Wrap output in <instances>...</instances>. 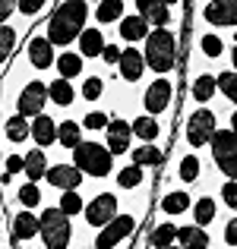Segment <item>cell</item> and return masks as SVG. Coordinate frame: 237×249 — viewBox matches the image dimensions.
Returning a JSON list of instances; mask_svg holds the SVG:
<instances>
[{"mask_svg":"<svg viewBox=\"0 0 237 249\" xmlns=\"http://www.w3.org/2000/svg\"><path fill=\"white\" fill-rule=\"evenodd\" d=\"M73 167L82 177H108L114 170V158L101 142H79L73 148Z\"/></svg>","mask_w":237,"mask_h":249,"instance_id":"cell-2","label":"cell"},{"mask_svg":"<svg viewBox=\"0 0 237 249\" xmlns=\"http://www.w3.org/2000/svg\"><path fill=\"white\" fill-rule=\"evenodd\" d=\"M146 51L142 54V63L152 67V73H171L177 63V38L171 29H149V35L142 38Z\"/></svg>","mask_w":237,"mask_h":249,"instance_id":"cell-1","label":"cell"},{"mask_svg":"<svg viewBox=\"0 0 237 249\" xmlns=\"http://www.w3.org/2000/svg\"><path fill=\"white\" fill-rule=\"evenodd\" d=\"M174 240H177V224H155V231L149 233V246L152 249H168V246H174Z\"/></svg>","mask_w":237,"mask_h":249,"instance_id":"cell-28","label":"cell"},{"mask_svg":"<svg viewBox=\"0 0 237 249\" xmlns=\"http://www.w3.org/2000/svg\"><path fill=\"white\" fill-rule=\"evenodd\" d=\"M48 98L57 104V107H70V104L76 101V89H73V82H67V79H54L48 85Z\"/></svg>","mask_w":237,"mask_h":249,"instance_id":"cell-25","label":"cell"},{"mask_svg":"<svg viewBox=\"0 0 237 249\" xmlns=\"http://www.w3.org/2000/svg\"><path fill=\"white\" fill-rule=\"evenodd\" d=\"M221 202H225L228 208L237 205V186H234V180H225V186H221Z\"/></svg>","mask_w":237,"mask_h":249,"instance_id":"cell-44","label":"cell"},{"mask_svg":"<svg viewBox=\"0 0 237 249\" xmlns=\"http://www.w3.org/2000/svg\"><path fill=\"white\" fill-rule=\"evenodd\" d=\"M38 237H41L44 249H67L73 240V224L57 208H44L38 218Z\"/></svg>","mask_w":237,"mask_h":249,"instance_id":"cell-3","label":"cell"},{"mask_svg":"<svg viewBox=\"0 0 237 249\" xmlns=\"http://www.w3.org/2000/svg\"><path fill=\"white\" fill-rule=\"evenodd\" d=\"M193 98L199 104L212 101V98H215V76H209V73L196 76V79H193Z\"/></svg>","mask_w":237,"mask_h":249,"instance_id":"cell-31","label":"cell"},{"mask_svg":"<svg viewBox=\"0 0 237 249\" xmlns=\"http://www.w3.org/2000/svg\"><path fill=\"white\" fill-rule=\"evenodd\" d=\"M13 48H16V29L13 25H0V63H6Z\"/></svg>","mask_w":237,"mask_h":249,"instance_id":"cell-38","label":"cell"},{"mask_svg":"<svg viewBox=\"0 0 237 249\" xmlns=\"http://www.w3.org/2000/svg\"><path fill=\"white\" fill-rule=\"evenodd\" d=\"M171 95H174V85H171V79H164V76L149 85L146 95H142V104H146L149 117H155V114H161V110H168V107H171Z\"/></svg>","mask_w":237,"mask_h":249,"instance_id":"cell-9","label":"cell"},{"mask_svg":"<svg viewBox=\"0 0 237 249\" xmlns=\"http://www.w3.org/2000/svg\"><path fill=\"white\" fill-rule=\"evenodd\" d=\"M44 180H48L51 186L63 189V193H73V189H79V183H82V174H79L73 164H54V167H48Z\"/></svg>","mask_w":237,"mask_h":249,"instance_id":"cell-12","label":"cell"},{"mask_svg":"<svg viewBox=\"0 0 237 249\" xmlns=\"http://www.w3.org/2000/svg\"><path fill=\"white\" fill-rule=\"evenodd\" d=\"M79 57H101V51H104V35H101V29H82L79 32Z\"/></svg>","mask_w":237,"mask_h":249,"instance_id":"cell-20","label":"cell"},{"mask_svg":"<svg viewBox=\"0 0 237 249\" xmlns=\"http://www.w3.org/2000/svg\"><path fill=\"white\" fill-rule=\"evenodd\" d=\"M215 91H221L228 101H237V73L234 70H221L218 79H215Z\"/></svg>","mask_w":237,"mask_h":249,"instance_id":"cell-34","label":"cell"},{"mask_svg":"<svg viewBox=\"0 0 237 249\" xmlns=\"http://www.w3.org/2000/svg\"><path fill=\"white\" fill-rule=\"evenodd\" d=\"M133 227H136V221L130 218V214H117V218H111L108 224L101 227V233L95 237V249H117L130 233H133Z\"/></svg>","mask_w":237,"mask_h":249,"instance_id":"cell-6","label":"cell"},{"mask_svg":"<svg viewBox=\"0 0 237 249\" xmlns=\"http://www.w3.org/2000/svg\"><path fill=\"white\" fill-rule=\"evenodd\" d=\"M104 148L111 152V158L114 155H127L130 152V139H133V133H130V123L127 120H108V126H104Z\"/></svg>","mask_w":237,"mask_h":249,"instance_id":"cell-10","label":"cell"},{"mask_svg":"<svg viewBox=\"0 0 237 249\" xmlns=\"http://www.w3.org/2000/svg\"><path fill=\"white\" fill-rule=\"evenodd\" d=\"M16 10L22 13V16H35V13L48 10V3H44V0H16Z\"/></svg>","mask_w":237,"mask_h":249,"instance_id":"cell-43","label":"cell"},{"mask_svg":"<svg viewBox=\"0 0 237 249\" xmlns=\"http://www.w3.org/2000/svg\"><path fill=\"white\" fill-rule=\"evenodd\" d=\"M130 158H133L136 167H158L161 164V148L155 145H139V148H130Z\"/></svg>","mask_w":237,"mask_h":249,"instance_id":"cell-29","label":"cell"},{"mask_svg":"<svg viewBox=\"0 0 237 249\" xmlns=\"http://www.w3.org/2000/svg\"><path fill=\"white\" fill-rule=\"evenodd\" d=\"M19 202H22V212L35 208L38 202H41V189H38L35 183H22V186H19Z\"/></svg>","mask_w":237,"mask_h":249,"instance_id":"cell-39","label":"cell"},{"mask_svg":"<svg viewBox=\"0 0 237 249\" xmlns=\"http://www.w3.org/2000/svg\"><path fill=\"white\" fill-rule=\"evenodd\" d=\"M225 243H228V246H237V221H234V218L225 224Z\"/></svg>","mask_w":237,"mask_h":249,"instance_id":"cell-48","label":"cell"},{"mask_svg":"<svg viewBox=\"0 0 237 249\" xmlns=\"http://www.w3.org/2000/svg\"><path fill=\"white\" fill-rule=\"evenodd\" d=\"M13 13H16V0H0V25H6Z\"/></svg>","mask_w":237,"mask_h":249,"instance_id":"cell-46","label":"cell"},{"mask_svg":"<svg viewBox=\"0 0 237 249\" xmlns=\"http://www.w3.org/2000/svg\"><path fill=\"white\" fill-rule=\"evenodd\" d=\"M22 174L29 177V183L44 180V174H48V158H44L41 148H32V152L22 155Z\"/></svg>","mask_w":237,"mask_h":249,"instance_id":"cell-19","label":"cell"},{"mask_svg":"<svg viewBox=\"0 0 237 249\" xmlns=\"http://www.w3.org/2000/svg\"><path fill=\"white\" fill-rule=\"evenodd\" d=\"M180 249H209V233L196 224H187V227H177V240H174Z\"/></svg>","mask_w":237,"mask_h":249,"instance_id":"cell-18","label":"cell"},{"mask_svg":"<svg viewBox=\"0 0 237 249\" xmlns=\"http://www.w3.org/2000/svg\"><path fill=\"white\" fill-rule=\"evenodd\" d=\"M130 133L139 136L142 145H155V139H158V123H155V117H149V114L136 117V120L130 123Z\"/></svg>","mask_w":237,"mask_h":249,"instance_id":"cell-24","label":"cell"},{"mask_svg":"<svg viewBox=\"0 0 237 249\" xmlns=\"http://www.w3.org/2000/svg\"><path fill=\"white\" fill-rule=\"evenodd\" d=\"M177 174H180V180H183V183L199 180V174H202L199 158H196V155H183V158H180V167H177Z\"/></svg>","mask_w":237,"mask_h":249,"instance_id":"cell-37","label":"cell"},{"mask_svg":"<svg viewBox=\"0 0 237 249\" xmlns=\"http://www.w3.org/2000/svg\"><path fill=\"white\" fill-rule=\"evenodd\" d=\"M3 136L10 142H25V139H29V120H22L19 114H13L10 120L3 123Z\"/></svg>","mask_w":237,"mask_h":249,"instance_id":"cell-30","label":"cell"},{"mask_svg":"<svg viewBox=\"0 0 237 249\" xmlns=\"http://www.w3.org/2000/svg\"><path fill=\"white\" fill-rule=\"evenodd\" d=\"M108 120H111V117L104 114V110H92V114H85V120L79 123V126H85V129H95V133H98V129H104V126H108Z\"/></svg>","mask_w":237,"mask_h":249,"instance_id":"cell-42","label":"cell"},{"mask_svg":"<svg viewBox=\"0 0 237 249\" xmlns=\"http://www.w3.org/2000/svg\"><path fill=\"white\" fill-rule=\"evenodd\" d=\"M168 249H180V246H177V243H174V246H168Z\"/></svg>","mask_w":237,"mask_h":249,"instance_id":"cell-49","label":"cell"},{"mask_svg":"<svg viewBox=\"0 0 237 249\" xmlns=\"http://www.w3.org/2000/svg\"><path fill=\"white\" fill-rule=\"evenodd\" d=\"M29 139H35L38 145H41V152L51 145V142H57V120L48 114H38L35 120L29 123Z\"/></svg>","mask_w":237,"mask_h":249,"instance_id":"cell-17","label":"cell"},{"mask_svg":"<svg viewBox=\"0 0 237 249\" xmlns=\"http://www.w3.org/2000/svg\"><path fill=\"white\" fill-rule=\"evenodd\" d=\"M193 218H196V227H202V231H206V227L215 221V202H212V199H206V196H202V199H196V205H193Z\"/></svg>","mask_w":237,"mask_h":249,"instance_id":"cell-32","label":"cell"},{"mask_svg":"<svg viewBox=\"0 0 237 249\" xmlns=\"http://www.w3.org/2000/svg\"><path fill=\"white\" fill-rule=\"evenodd\" d=\"M44 38H48L51 48H67V44H73L76 38H79V29H76V25H70L67 19H60V16L51 13L48 25H44Z\"/></svg>","mask_w":237,"mask_h":249,"instance_id":"cell-11","label":"cell"},{"mask_svg":"<svg viewBox=\"0 0 237 249\" xmlns=\"http://www.w3.org/2000/svg\"><path fill=\"white\" fill-rule=\"evenodd\" d=\"M237 19V3L234 0H212L206 3V22L215 25V29H225V25H234Z\"/></svg>","mask_w":237,"mask_h":249,"instance_id":"cell-15","label":"cell"},{"mask_svg":"<svg viewBox=\"0 0 237 249\" xmlns=\"http://www.w3.org/2000/svg\"><path fill=\"white\" fill-rule=\"evenodd\" d=\"M117 70H120V79L127 82H139L142 73H146V63H142V54L136 48H123L120 60H117Z\"/></svg>","mask_w":237,"mask_h":249,"instance_id":"cell-16","label":"cell"},{"mask_svg":"<svg viewBox=\"0 0 237 249\" xmlns=\"http://www.w3.org/2000/svg\"><path fill=\"white\" fill-rule=\"evenodd\" d=\"M25 54H29V63L35 70H51V63H54V57H57L54 48L48 44V38H44V35H32Z\"/></svg>","mask_w":237,"mask_h":249,"instance_id":"cell-14","label":"cell"},{"mask_svg":"<svg viewBox=\"0 0 237 249\" xmlns=\"http://www.w3.org/2000/svg\"><path fill=\"white\" fill-rule=\"evenodd\" d=\"M57 142L73 152L79 142H82V126H79L76 120H60V123H57Z\"/></svg>","mask_w":237,"mask_h":249,"instance_id":"cell-26","label":"cell"},{"mask_svg":"<svg viewBox=\"0 0 237 249\" xmlns=\"http://www.w3.org/2000/svg\"><path fill=\"white\" fill-rule=\"evenodd\" d=\"M101 95H104V79L101 76H89V79L82 82V98L85 101H98Z\"/></svg>","mask_w":237,"mask_h":249,"instance_id":"cell-40","label":"cell"},{"mask_svg":"<svg viewBox=\"0 0 237 249\" xmlns=\"http://www.w3.org/2000/svg\"><path fill=\"white\" fill-rule=\"evenodd\" d=\"M190 208V196L187 193H168L161 199V212L164 214H183Z\"/></svg>","mask_w":237,"mask_h":249,"instance_id":"cell-36","label":"cell"},{"mask_svg":"<svg viewBox=\"0 0 237 249\" xmlns=\"http://www.w3.org/2000/svg\"><path fill=\"white\" fill-rule=\"evenodd\" d=\"M199 48H202V54H206V57H221V54H225V41H221L218 35H202L199 38Z\"/></svg>","mask_w":237,"mask_h":249,"instance_id":"cell-41","label":"cell"},{"mask_svg":"<svg viewBox=\"0 0 237 249\" xmlns=\"http://www.w3.org/2000/svg\"><path fill=\"white\" fill-rule=\"evenodd\" d=\"M13 237L19 240V243H29V240L38 237V218L32 212H19L16 218H13Z\"/></svg>","mask_w":237,"mask_h":249,"instance_id":"cell-21","label":"cell"},{"mask_svg":"<svg viewBox=\"0 0 237 249\" xmlns=\"http://www.w3.org/2000/svg\"><path fill=\"white\" fill-rule=\"evenodd\" d=\"M44 104H48V85L44 82H29L16 98V114L22 120H35L38 114H44Z\"/></svg>","mask_w":237,"mask_h":249,"instance_id":"cell-5","label":"cell"},{"mask_svg":"<svg viewBox=\"0 0 237 249\" xmlns=\"http://www.w3.org/2000/svg\"><path fill=\"white\" fill-rule=\"evenodd\" d=\"M6 177L10 174H22V155H10V158H6V170H3Z\"/></svg>","mask_w":237,"mask_h":249,"instance_id":"cell-47","label":"cell"},{"mask_svg":"<svg viewBox=\"0 0 237 249\" xmlns=\"http://www.w3.org/2000/svg\"><path fill=\"white\" fill-rule=\"evenodd\" d=\"M209 148H212V158L215 164H218V170L228 177V180H234L237 174V148H234V129L231 126H221L212 133V139H209Z\"/></svg>","mask_w":237,"mask_h":249,"instance_id":"cell-4","label":"cell"},{"mask_svg":"<svg viewBox=\"0 0 237 249\" xmlns=\"http://www.w3.org/2000/svg\"><path fill=\"white\" fill-rule=\"evenodd\" d=\"M82 212H85L89 227H104L111 218H117V196L114 193H98Z\"/></svg>","mask_w":237,"mask_h":249,"instance_id":"cell-8","label":"cell"},{"mask_svg":"<svg viewBox=\"0 0 237 249\" xmlns=\"http://www.w3.org/2000/svg\"><path fill=\"white\" fill-rule=\"evenodd\" d=\"M117 29H120V38H123L127 44H130V41H142V38L149 35L146 19H142V16H136V13H133V16H123L120 22H117Z\"/></svg>","mask_w":237,"mask_h":249,"instance_id":"cell-22","label":"cell"},{"mask_svg":"<svg viewBox=\"0 0 237 249\" xmlns=\"http://www.w3.org/2000/svg\"><path fill=\"white\" fill-rule=\"evenodd\" d=\"M123 0H101V3L95 6V19L101 25H111V22H120L123 19Z\"/></svg>","mask_w":237,"mask_h":249,"instance_id":"cell-27","label":"cell"},{"mask_svg":"<svg viewBox=\"0 0 237 249\" xmlns=\"http://www.w3.org/2000/svg\"><path fill=\"white\" fill-rule=\"evenodd\" d=\"M136 16H142L146 19V25L149 29H168V22H171V6L168 3H155V0H136Z\"/></svg>","mask_w":237,"mask_h":249,"instance_id":"cell-13","label":"cell"},{"mask_svg":"<svg viewBox=\"0 0 237 249\" xmlns=\"http://www.w3.org/2000/svg\"><path fill=\"white\" fill-rule=\"evenodd\" d=\"M120 51H123V48H117V44H104L101 60H104V63H117V60H120Z\"/></svg>","mask_w":237,"mask_h":249,"instance_id":"cell-45","label":"cell"},{"mask_svg":"<svg viewBox=\"0 0 237 249\" xmlns=\"http://www.w3.org/2000/svg\"><path fill=\"white\" fill-rule=\"evenodd\" d=\"M54 67H57V73H60V79H67V82H73L79 73H82V57L76 54V51H67V54H60V57H54Z\"/></svg>","mask_w":237,"mask_h":249,"instance_id":"cell-23","label":"cell"},{"mask_svg":"<svg viewBox=\"0 0 237 249\" xmlns=\"http://www.w3.org/2000/svg\"><path fill=\"white\" fill-rule=\"evenodd\" d=\"M215 123H218V120H215V114H212V110H209V107H199V110H196V114L187 120V142H190L193 148L209 145L212 133L218 129Z\"/></svg>","mask_w":237,"mask_h":249,"instance_id":"cell-7","label":"cell"},{"mask_svg":"<svg viewBox=\"0 0 237 249\" xmlns=\"http://www.w3.org/2000/svg\"><path fill=\"white\" fill-rule=\"evenodd\" d=\"M142 180H146V174H142L136 164H127V167L117 170V186H120V189H136Z\"/></svg>","mask_w":237,"mask_h":249,"instance_id":"cell-35","label":"cell"},{"mask_svg":"<svg viewBox=\"0 0 237 249\" xmlns=\"http://www.w3.org/2000/svg\"><path fill=\"white\" fill-rule=\"evenodd\" d=\"M82 208H85L82 196H79V189H73V193H63V196H60V205H57V212H60L63 218H76Z\"/></svg>","mask_w":237,"mask_h":249,"instance_id":"cell-33","label":"cell"}]
</instances>
